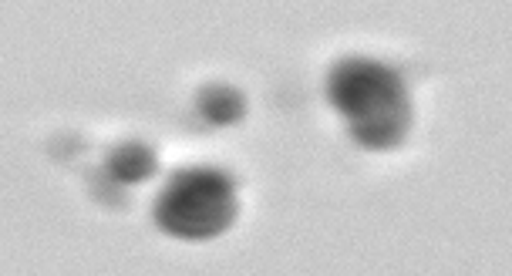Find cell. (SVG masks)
<instances>
[{
  "instance_id": "1",
  "label": "cell",
  "mask_w": 512,
  "mask_h": 276,
  "mask_svg": "<svg viewBox=\"0 0 512 276\" xmlns=\"http://www.w3.org/2000/svg\"><path fill=\"white\" fill-rule=\"evenodd\" d=\"M327 98L344 118L347 132L358 145L374 152L398 149L411 132V98L395 68L374 58L337 61L327 78Z\"/></svg>"
},
{
  "instance_id": "2",
  "label": "cell",
  "mask_w": 512,
  "mask_h": 276,
  "mask_svg": "<svg viewBox=\"0 0 512 276\" xmlns=\"http://www.w3.org/2000/svg\"><path fill=\"white\" fill-rule=\"evenodd\" d=\"M152 216L176 239H216L236 223V186L226 172L192 165L166 182Z\"/></svg>"
},
{
  "instance_id": "3",
  "label": "cell",
  "mask_w": 512,
  "mask_h": 276,
  "mask_svg": "<svg viewBox=\"0 0 512 276\" xmlns=\"http://www.w3.org/2000/svg\"><path fill=\"white\" fill-rule=\"evenodd\" d=\"M196 105H199V115L213 125H236L246 115V98L233 85H223V81L206 85L199 91Z\"/></svg>"
},
{
  "instance_id": "4",
  "label": "cell",
  "mask_w": 512,
  "mask_h": 276,
  "mask_svg": "<svg viewBox=\"0 0 512 276\" xmlns=\"http://www.w3.org/2000/svg\"><path fill=\"white\" fill-rule=\"evenodd\" d=\"M105 169L115 182H145L155 172V152L142 142H125L108 152Z\"/></svg>"
}]
</instances>
